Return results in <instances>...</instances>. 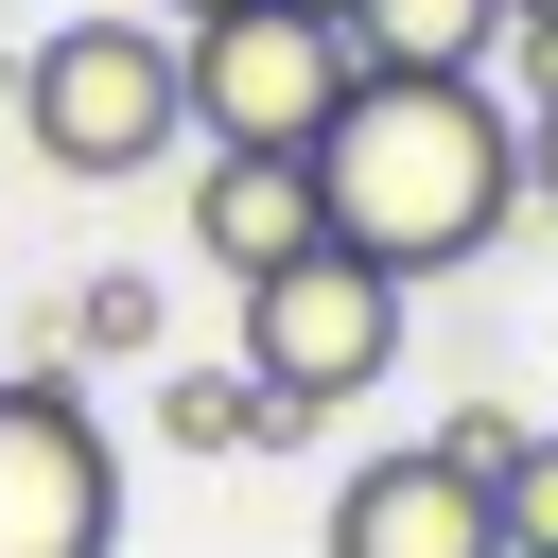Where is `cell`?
Segmentation results:
<instances>
[{
    "label": "cell",
    "mask_w": 558,
    "mask_h": 558,
    "mask_svg": "<svg viewBox=\"0 0 558 558\" xmlns=\"http://www.w3.org/2000/svg\"><path fill=\"white\" fill-rule=\"evenodd\" d=\"M192 17H244V0H157V35H192Z\"/></svg>",
    "instance_id": "14"
},
{
    "label": "cell",
    "mask_w": 558,
    "mask_h": 558,
    "mask_svg": "<svg viewBox=\"0 0 558 558\" xmlns=\"http://www.w3.org/2000/svg\"><path fill=\"white\" fill-rule=\"evenodd\" d=\"M17 140L70 174V192H122L192 140V87H174V35L157 17H52L17 52Z\"/></svg>",
    "instance_id": "2"
},
{
    "label": "cell",
    "mask_w": 558,
    "mask_h": 558,
    "mask_svg": "<svg viewBox=\"0 0 558 558\" xmlns=\"http://www.w3.org/2000/svg\"><path fill=\"white\" fill-rule=\"evenodd\" d=\"M523 209H558V105H523Z\"/></svg>",
    "instance_id": "13"
},
{
    "label": "cell",
    "mask_w": 558,
    "mask_h": 558,
    "mask_svg": "<svg viewBox=\"0 0 558 558\" xmlns=\"http://www.w3.org/2000/svg\"><path fill=\"white\" fill-rule=\"evenodd\" d=\"M488 523H506V558H558V418H523V453L488 471Z\"/></svg>",
    "instance_id": "11"
},
{
    "label": "cell",
    "mask_w": 558,
    "mask_h": 558,
    "mask_svg": "<svg viewBox=\"0 0 558 558\" xmlns=\"http://www.w3.org/2000/svg\"><path fill=\"white\" fill-rule=\"evenodd\" d=\"M296 17H349V0H296Z\"/></svg>",
    "instance_id": "15"
},
{
    "label": "cell",
    "mask_w": 558,
    "mask_h": 558,
    "mask_svg": "<svg viewBox=\"0 0 558 558\" xmlns=\"http://www.w3.org/2000/svg\"><path fill=\"white\" fill-rule=\"evenodd\" d=\"M0 558H122V436L70 366H0Z\"/></svg>",
    "instance_id": "5"
},
{
    "label": "cell",
    "mask_w": 558,
    "mask_h": 558,
    "mask_svg": "<svg viewBox=\"0 0 558 558\" xmlns=\"http://www.w3.org/2000/svg\"><path fill=\"white\" fill-rule=\"evenodd\" d=\"M296 244H331L314 227V157H192V262L209 279H279Z\"/></svg>",
    "instance_id": "7"
},
{
    "label": "cell",
    "mask_w": 558,
    "mask_h": 558,
    "mask_svg": "<svg viewBox=\"0 0 558 558\" xmlns=\"http://www.w3.org/2000/svg\"><path fill=\"white\" fill-rule=\"evenodd\" d=\"M174 87H192V140L209 157H314L331 105H349V35L296 17V0H244V17H192L174 35Z\"/></svg>",
    "instance_id": "4"
},
{
    "label": "cell",
    "mask_w": 558,
    "mask_h": 558,
    "mask_svg": "<svg viewBox=\"0 0 558 558\" xmlns=\"http://www.w3.org/2000/svg\"><path fill=\"white\" fill-rule=\"evenodd\" d=\"M331 35H349V70H488L506 0H349Z\"/></svg>",
    "instance_id": "8"
},
{
    "label": "cell",
    "mask_w": 558,
    "mask_h": 558,
    "mask_svg": "<svg viewBox=\"0 0 558 558\" xmlns=\"http://www.w3.org/2000/svg\"><path fill=\"white\" fill-rule=\"evenodd\" d=\"M436 453H453V471H506V453H523V418H506V401H453V418H436Z\"/></svg>",
    "instance_id": "12"
},
{
    "label": "cell",
    "mask_w": 558,
    "mask_h": 558,
    "mask_svg": "<svg viewBox=\"0 0 558 558\" xmlns=\"http://www.w3.org/2000/svg\"><path fill=\"white\" fill-rule=\"evenodd\" d=\"M506 17H558V0H506Z\"/></svg>",
    "instance_id": "16"
},
{
    "label": "cell",
    "mask_w": 558,
    "mask_h": 558,
    "mask_svg": "<svg viewBox=\"0 0 558 558\" xmlns=\"http://www.w3.org/2000/svg\"><path fill=\"white\" fill-rule=\"evenodd\" d=\"M296 418L244 384V366H157V453H279Z\"/></svg>",
    "instance_id": "9"
},
{
    "label": "cell",
    "mask_w": 558,
    "mask_h": 558,
    "mask_svg": "<svg viewBox=\"0 0 558 558\" xmlns=\"http://www.w3.org/2000/svg\"><path fill=\"white\" fill-rule=\"evenodd\" d=\"M314 558H506V523H488V471H453L436 436H401V453H366L331 488Z\"/></svg>",
    "instance_id": "6"
},
{
    "label": "cell",
    "mask_w": 558,
    "mask_h": 558,
    "mask_svg": "<svg viewBox=\"0 0 558 558\" xmlns=\"http://www.w3.org/2000/svg\"><path fill=\"white\" fill-rule=\"evenodd\" d=\"M227 366L314 436V418H349V401L401 366V279L349 262V244H296L279 279H244V349H227Z\"/></svg>",
    "instance_id": "3"
},
{
    "label": "cell",
    "mask_w": 558,
    "mask_h": 558,
    "mask_svg": "<svg viewBox=\"0 0 558 558\" xmlns=\"http://www.w3.org/2000/svg\"><path fill=\"white\" fill-rule=\"evenodd\" d=\"M314 227L384 279H453L523 227V105L488 70H349L314 140Z\"/></svg>",
    "instance_id": "1"
},
{
    "label": "cell",
    "mask_w": 558,
    "mask_h": 558,
    "mask_svg": "<svg viewBox=\"0 0 558 558\" xmlns=\"http://www.w3.org/2000/svg\"><path fill=\"white\" fill-rule=\"evenodd\" d=\"M140 349H157V279L140 262H87L70 279V366H140Z\"/></svg>",
    "instance_id": "10"
}]
</instances>
